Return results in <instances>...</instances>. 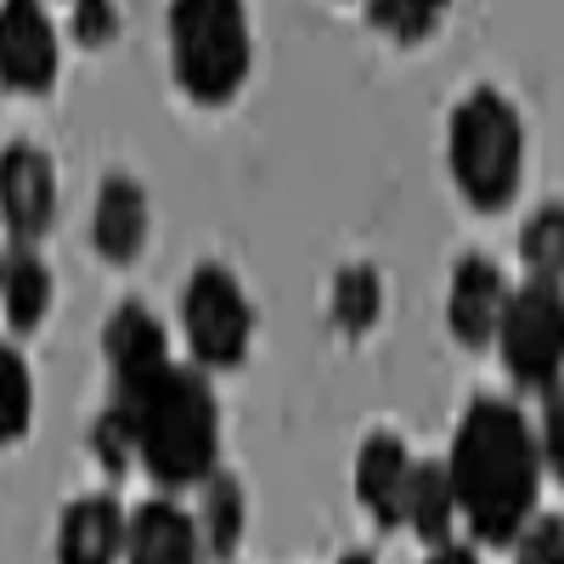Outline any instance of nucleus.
I'll list each match as a JSON object with an SVG mask.
<instances>
[{
  "mask_svg": "<svg viewBox=\"0 0 564 564\" xmlns=\"http://www.w3.org/2000/svg\"><path fill=\"white\" fill-rule=\"evenodd\" d=\"M406 475H412V446L401 430H367L350 463V491L367 508V520L379 531L401 525V502H406Z\"/></svg>",
  "mask_w": 564,
  "mask_h": 564,
  "instance_id": "obj_12",
  "label": "nucleus"
},
{
  "mask_svg": "<svg viewBox=\"0 0 564 564\" xmlns=\"http://www.w3.org/2000/svg\"><path fill=\"white\" fill-rule=\"evenodd\" d=\"M108 401L124 406L135 435V468L153 480V491L181 497L209 468H220V395L215 379L193 361H164L148 384Z\"/></svg>",
  "mask_w": 564,
  "mask_h": 564,
  "instance_id": "obj_2",
  "label": "nucleus"
},
{
  "mask_svg": "<svg viewBox=\"0 0 564 564\" xmlns=\"http://www.w3.org/2000/svg\"><path fill=\"white\" fill-rule=\"evenodd\" d=\"M334 564H379V553H372V547H345Z\"/></svg>",
  "mask_w": 564,
  "mask_h": 564,
  "instance_id": "obj_27",
  "label": "nucleus"
},
{
  "mask_svg": "<svg viewBox=\"0 0 564 564\" xmlns=\"http://www.w3.org/2000/svg\"><path fill=\"white\" fill-rule=\"evenodd\" d=\"M170 79L193 108H231L254 79L249 0H170L164 7Z\"/></svg>",
  "mask_w": 564,
  "mask_h": 564,
  "instance_id": "obj_4",
  "label": "nucleus"
},
{
  "mask_svg": "<svg viewBox=\"0 0 564 564\" xmlns=\"http://www.w3.org/2000/svg\"><path fill=\"white\" fill-rule=\"evenodd\" d=\"M193 531H198V547L209 564H231L243 553V536H249V491L231 468H209V475L193 486Z\"/></svg>",
  "mask_w": 564,
  "mask_h": 564,
  "instance_id": "obj_16",
  "label": "nucleus"
},
{
  "mask_svg": "<svg viewBox=\"0 0 564 564\" xmlns=\"http://www.w3.org/2000/svg\"><path fill=\"white\" fill-rule=\"evenodd\" d=\"M57 305V276H52V260L40 254V243H7L0 254V322L12 327L7 339H34L45 316Z\"/></svg>",
  "mask_w": 564,
  "mask_h": 564,
  "instance_id": "obj_15",
  "label": "nucleus"
},
{
  "mask_svg": "<svg viewBox=\"0 0 564 564\" xmlns=\"http://www.w3.org/2000/svg\"><path fill=\"white\" fill-rule=\"evenodd\" d=\"M423 564H480V547L468 536H452L441 547H423Z\"/></svg>",
  "mask_w": 564,
  "mask_h": 564,
  "instance_id": "obj_26",
  "label": "nucleus"
},
{
  "mask_svg": "<svg viewBox=\"0 0 564 564\" xmlns=\"http://www.w3.org/2000/svg\"><path fill=\"white\" fill-rule=\"evenodd\" d=\"M531 435H536V452H542L547 480H564V401H558V390L536 395V412H531Z\"/></svg>",
  "mask_w": 564,
  "mask_h": 564,
  "instance_id": "obj_25",
  "label": "nucleus"
},
{
  "mask_svg": "<svg viewBox=\"0 0 564 564\" xmlns=\"http://www.w3.org/2000/svg\"><path fill=\"white\" fill-rule=\"evenodd\" d=\"M502 300H508V271L486 254V249H468L452 260V276H446V334L457 350H486L491 334H497V316H502Z\"/></svg>",
  "mask_w": 564,
  "mask_h": 564,
  "instance_id": "obj_10",
  "label": "nucleus"
},
{
  "mask_svg": "<svg viewBox=\"0 0 564 564\" xmlns=\"http://www.w3.org/2000/svg\"><path fill=\"white\" fill-rule=\"evenodd\" d=\"M231 564H238V558H231Z\"/></svg>",
  "mask_w": 564,
  "mask_h": 564,
  "instance_id": "obj_29",
  "label": "nucleus"
},
{
  "mask_svg": "<svg viewBox=\"0 0 564 564\" xmlns=\"http://www.w3.org/2000/svg\"><path fill=\"white\" fill-rule=\"evenodd\" d=\"M148 231H153L148 186L124 170H108L97 181V204H90V249H97V260L113 271H130L148 254Z\"/></svg>",
  "mask_w": 564,
  "mask_h": 564,
  "instance_id": "obj_11",
  "label": "nucleus"
},
{
  "mask_svg": "<svg viewBox=\"0 0 564 564\" xmlns=\"http://www.w3.org/2000/svg\"><path fill=\"white\" fill-rule=\"evenodd\" d=\"M34 430V367L18 339H0V446H23Z\"/></svg>",
  "mask_w": 564,
  "mask_h": 564,
  "instance_id": "obj_19",
  "label": "nucleus"
},
{
  "mask_svg": "<svg viewBox=\"0 0 564 564\" xmlns=\"http://www.w3.org/2000/svg\"><path fill=\"white\" fill-rule=\"evenodd\" d=\"M367 7V23L379 29L390 45H401V52H412V45L435 40L452 18V0H361Z\"/></svg>",
  "mask_w": 564,
  "mask_h": 564,
  "instance_id": "obj_20",
  "label": "nucleus"
},
{
  "mask_svg": "<svg viewBox=\"0 0 564 564\" xmlns=\"http://www.w3.org/2000/svg\"><path fill=\"white\" fill-rule=\"evenodd\" d=\"M0 249H7V231H0Z\"/></svg>",
  "mask_w": 564,
  "mask_h": 564,
  "instance_id": "obj_28",
  "label": "nucleus"
},
{
  "mask_svg": "<svg viewBox=\"0 0 564 564\" xmlns=\"http://www.w3.org/2000/svg\"><path fill=\"white\" fill-rule=\"evenodd\" d=\"M181 345L209 379L238 372L254 350V300L226 260H198L181 289Z\"/></svg>",
  "mask_w": 564,
  "mask_h": 564,
  "instance_id": "obj_5",
  "label": "nucleus"
},
{
  "mask_svg": "<svg viewBox=\"0 0 564 564\" xmlns=\"http://www.w3.org/2000/svg\"><path fill=\"white\" fill-rule=\"evenodd\" d=\"M119 564H209L193 531V513L175 497L153 491L124 513V553Z\"/></svg>",
  "mask_w": 564,
  "mask_h": 564,
  "instance_id": "obj_14",
  "label": "nucleus"
},
{
  "mask_svg": "<svg viewBox=\"0 0 564 564\" xmlns=\"http://www.w3.org/2000/svg\"><path fill=\"white\" fill-rule=\"evenodd\" d=\"M124 29L119 0H68V40L79 52H108Z\"/></svg>",
  "mask_w": 564,
  "mask_h": 564,
  "instance_id": "obj_23",
  "label": "nucleus"
},
{
  "mask_svg": "<svg viewBox=\"0 0 564 564\" xmlns=\"http://www.w3.org/2000/svg\"><path fill=\"white\" fill-rule=\"evenodd\" d=\"M508 564H564V525L553 508H536L525 531L508 542Z\"/></svg>",
  "mask_w": 564,
  "mask_h": 564,
  "instance_id": "obj_24",
  "label": "nucleus"
},
{
  "mask_svg": "<svg viewBox=\"0 0 564 564\" xmlns=\"http://www.w3.org/2000/svg\"><path fill=\"white\" fill-rule=\"evenodd\" d=\"M446 175L475 215L513 209L525 186V113L508 90L475 85L446 113Z\"/></svg>",
  "mask_w": 564,
  "mask_h": 564,
  "instance_id": "obj_3",
  "label": "nucleus"
},
{
  "mask_svg": "<svg viewBox=\"0 0 564 564\" xmlns=\"http://www.w3.org/2000/svg\"><path fill=\"white\" fill-rule=\"evenodd\" d=\"M491 350L508 372L513 395H547L558 390V372H564V294L558 282H508V300L497 316V334Z\"/></svg>",
  "mask_w": 564,
  "mask_h": 564,
  "instance_id": "obj_6",
  "label": "nucleus"
},
{
  "mask_svg": "<svg viewBox=\"0 0 564 564\" xmlns=\"http://www.w3.org/2000/svg\"><path fill=\"white\" fill-rule=\"evenodd\" d=\"M85 452H90V463H97L108 480H124L135 468V435H130V417H124L119 401L97 406V417H90V430H85Z\"/></svg>",
  "mask_w": 564,
  "mask_h": 564,
  "instance_id": "obj_22",
  "label": "nucleus"
},
{
  "mask_svg": "<svg viewBox=\"0 0 564 564\" xmlns=\"http://www.w3.org/2000/svg\"><path fill=\"white\" fill-rule=\"evenodd\" d=\"M520 265L536 282H564V209L542 198L520 226Z\"/></svg>",
  "mask_w": 564,
  "mask_h": 564,
  "instance_id": "obj_21",
  "label": "nucleus"
},
{
  "mask_svg": "<svg viewBox=\"0 0 564 564\" xmlns=\"http://www.w3.org/2000/svg\"><path fill=\"white\" fill-rule=\"evenodd\" d=\"M57 164L29 135L0 148V231L7 243H40L57 226Z\"/></svg>",
  "mask_w": 564,
  "mask_h": 564,
  "instance_id": "obj_8",
  "label": "nucleus"
},
{
  "mask_svg": "<svg viewBox=\"0 0 564 564\" xmlns=\"http://www.w3.org/2000/svg\"><path fill=\"white\" fill-rule=\"evenodd\" d=\"M63 79V34L45 0H0V90L23 102L52 97Z\"/></svg>",
  "mask_w": 564,
  "mask_h": 564,
  "instance_id": "obj_7",
  "label": "nucleus"
},
{
  "mask_svg": "<svg viewBox=\"0 0 564 564\" xmlns=\"http://www.w3.org/2000/svg\"><path fill=\"white\" fill-rule=\"evenodd\" d=\"M102 361H108V395H130L148 384L170 356V327L148 300H119L102 316Z\"/></svg>",
  "mask_w": 564,
  "mask_h": 564,
  "instance_id": "obj_9",
  "label": "nucleus"
},
{
  "mask_svg": "<svg viewBox=\"0 0 564 564\" xmlns=\"http://www.w3.org/2000/svg\"><path fill=\"white\" fill-rule=\"evenodd\" d=\"M384 316V271L372 260H350L327 282V322L345 345H361Z\"/></svg>",
  "mask_w": 564,
  "mask_h": 564,
  "instance_id": "obj_17",
  "label": "nucleus"
},
{
  "mask_svg": "<svg viewBox=\"0 0 564 564\" xmlns=\"http://www.w3.org/2000/svg\"><path fill=\"white\" fill-rule=\"evenodd\" d=\"M401 525H406L423 547H441V542L457 536V502H452L446 463H441V457H412L406 502H401Z\"/></svg>",
  "mask_w": 564,
  "mask_h": 564,
  "instance_id": "obj_18",
  "label": "nucleus"
},
{
  "mask_svg": "<svg viewBox=\"0 0 564 564\" xmlns=\"http://www.w3.org/2000/svg\"><path fill=\"white\" fill-rule=\"evenodd\" d=\"M446 486L457 502V525L480 553H508V542L525 531L542 508L547 468L531 435V412L520 395H475L463 406L452 446H446Z\"/></svg>",
  "mask_w": 564,
  "mask_h": 564,
  "instance_id": "obj_1",
  "label": "nucleus"
},
{
  "mask_svg": "<svg viewBox=\"0 0 564 564\" xmlns=\"http://www.w3.org/2000/svg\"><path fill=\"white\" fill-rule=\"evenodd\" d=\"M124 513L130 508L108 486L68 497L63 513H57L52 558L57 564H119V553H124Z\"/></svg>",
  "mask_w": 564,
  "mask_h": 564,
  "instance_id": "obj_13",
  "label": "nucleus"
}]
</instances>
